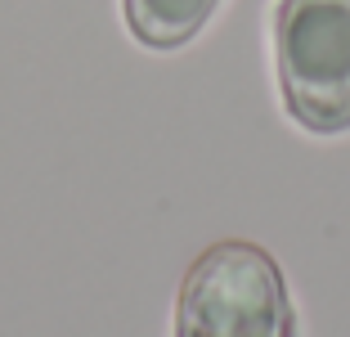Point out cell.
<instances>
[{
	"label": "cell",
	"mask_w": 350,
	"mask_h": 337,
	"mask_svg": "<svg viewBox=\"0 0 350 337\" xmlns=\"http://www.w3.org/2000/svg\"><path fill=\"white\" fill-rule=\"evenodd\" d=\"M283 270L247 238L211 243L189 266L175 297V337H292Z\"/></svg>",
	"instance_id": "6da1fadb"
},
{
	"label": "cell",
	"mask_w": 350,
	"mask_h": 337,
	"mask_svg": "<svg viewBox=\"0 0 350 337\" xmlns=\"http://www.w3.org/2000/svg\"><path fill=\"white\" fill-rule=\"evenodd\" d=\"M216 5L220 0H122L131 32L153 50H175L193 41L216 14Z\"/></svg>",
	"instance_id": "3957f363"
},
{
	"label": "cell",
	"mask_w": 350,
	"mask_h": 337,
	"mask_svg": "<svg viewBox=\"0 0 350 337\" xmlns=\"http://www.w3.org/2000/svg\"><path fill=\"white\" fill-rule=\"evenodd\" d=\"M274 68L283 103L306 131L350 126V0H278Z\"/></svg>",
	"instance_id": "7a4b0ae2"
}]
</instances>
